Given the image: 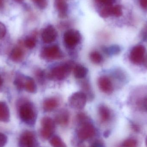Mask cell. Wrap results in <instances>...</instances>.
<instances>
[{
    "mask_svg": "<svg viewBox=\"0 0 147 147\" xmlns=\"http://www.w3.org/2000/svg\"><path fill=\"white\" fill-rule=\"evenodd\" d=\"M19 105V116L22 121L29 126L34 125L37 114L32 104L27 100H24Z\"/></svg>",
    "mask_w": 147,
    "mask_h": 147,
    "instance_id": "6da1fadb",
    "label": "cell"
},
{
    "mask_svg": "<svg viewBox=\"0 0 147 147\" xmlns=\"http://www.w3.org/2000/svg\"><path fill=\"white\" fill-rule=\"evenodd\" d=\"M73 67L71 62H68L53 68L48 73V78L55 80H62L67 78Z\"/></svg>",
    "mask_w": 147,
    "mask_h": 147,
    "instance_id": "7a4b0ae2",
    "label": "cell"
},
{
    "mask_svg": "<svg viewBox=\"0 0 147 147\" xmlns=\"http://www.w3.org/2000/svg\"><path fill=\"white\" fill-rule=\"evenodd\" d=\"M41 128L40 131V136L44 140L51 139L55 132L56 123L49 117H45L41 121Z\"/></svg>",
    "mask_w": 147,
    "mask_h": 147,
    "instance_id": "3957f363",
    "label": "cell"
},
{
    "mask_svg": "<svg viewBox=\"0 0 147 147\" xmlns=\"http://www.w3.org/2000/svg\"><path fill=\"white\" fill-rule=\"evenodd\" d=\"M80 126L77 131V135L81 140H86L94 136L96 129L89 119L79 123Z\"/></svg>",
    "mask_w": 147,
    "mask_h": 147,
    "instance_id": "277c9868",
    "label": "cell"
},
{
    "mask_svg": "<svg viewBox=\"0 0 147 147\" xmlns=\"http://www.w3.org/2000/svg\"><path fill=\"white\" fill-rule=\"evenodd\" d=\"M40 56L45 60H58L63 58L64 54L58 46L53 45L43 48Z\"/></svg>",
    "mask_w": 147,
    "mask_h": 147,
    "instance_id": "5b68a950",
    "label": "cell"
},
{
    "mask_svg": "<svg viewBox=\"0 0 147 147\" xmlns=\"http://www.w3.org/2000/svg\"><path fill=\"white\" fill-rule=\"evenodd\" d=\"M63 40L65 45L68 48H74L81 41V34L78 30L70 29L65 33Z\"/></svg>",
    "mask_w": 147,
    "mask_h": 147,
    "instance_id": "8992f818",
    "label": "cell"
},
{
    "mask_svg": "<svg viewBox=\"0 0 147 147\" xmlns=\"http://www.w3.org/2000/svg\"><path fill=\"white\" fill-rule=\"evenodd\" d=\"M87 99V96L83 92H77L70 97L69 104L73 109H81L85 106Z\"/></svg>",
    "mask_w": 147,
    "mask_h": 147,
    "instance_id": "52a82bcc",
    "label": "cell"
},
{
    "mask_svg": "<svg viewBox=\"0 0 147 147\" xmlns=\"http://www.w3.org/2000/svg\"><path fill=\"white\" fill-rule=\"evenodd\" d=\"M19 147H38V141L35 135L31 131H24L19 138Z\"/></svg>",
    "mask_w": 147,
    "mask_h": 147,
    "instance_id": "ba28073f",
    "label": "cell"
},
{
    "mask_svg": "<svg viewBox=\"0 0 147 147\" xmlns=\"http://www.w3.org/2000/svg\"><path fill=\"white\" fill-rule=\"evenodd\" d=\"M146 53V48L142 45H138L133 47L129 54V59L135 65H140L143 62Z\"/></svg>",
    "mask_w": 147,
    "mask_h": 147,
    "instance_id": "9c48e42d",
    "label": "cell"
},
{
    "mask_svg": "<svg viewBox=\"0 0 147 147\" xmlns=\"http://www.w3.org/2000/svg\"><path fill=\"white\" fill-rule=\"evenodd\" d=\"M57 32L53 26H48L44 28L41 33V38L43 42L46 44H51L56 40Z\"/></svg>",
    "mask_w": 147,
    "mask_h": 147,
    "instance_id": "30bf717a",
    "label": "cell"
},
{
    "mask_svg": "<svg viewBox=\"0 0 147 147\" xmlns=\"http://www.w3.org/2000/svg\"><path fill=\"white\" fill-rule=\"evenodd\" d=\"M98 85L100 90L105 94H111L114 90L112 82L107 76L99 77L98 80Z\"/></svg>",
    "mask_w": 147,
    "mask_h": 147,
    "instance_id": "8fae6325",
    "label": "cell"
},
{
    "mask_svg": "<svg viewBox=\"0 0 147 147\" xmlns=\"http://www.w3.org/2000/svg\"><path fill=\"white\" fill-rule=\"evenodd\" d=\"M59 104V100L56 97L47 98L43 102V109L46 112H50L57 108Z\"/></svg>",
    "mask_w": 147,
    "mask_h": 147,
    "instance_id": "7c38bea8",
    "label": "cell"
},
{
    "mask_svg": "<svg viewBox=\"0 0 147 147\" xmlns=\"http://www.w3.org/2000/svg\"><path fill=\"white\" fill-rule=\"evenodd\" d=\"M70 115L68 110L62 109L58 111L55 117V123L59 125L65 126L66 125L69 121Z\"/></svg>",
    "mask_w": 147,
    "mask_h": 147,
    "instance_id": "4fadbf2b",
    "label": "cell"
},
{
    "mask_svg": "<svg viewBox=\"0 0 147 147\" xmlns=\"http://www.w3.org/2000/svg\"><path fill=\"white\" fill-rule=\"evenodd\" d=\"M24 53L23 49L20 47H16L11 51L9 55L10 59L15 63L21 62L24 58Z\"/></svg>",
    "mask_w": 147,
    "mask_h": 147,
    "instance_id": "5bb4252c",
    "label": "cell"
},
{
    "mask_svg": "<svg viewBox=\"0 0 147 147\" xmlns=\"http://www.w3.org/2000/svg\"><path fill=\"white\" fill-rule=\"evenodd\" d=\"M98 113L102 122H107L110 120L111 112L110 109L106 105H100L98 107Z\"/></svg>",
    "mask_w": 147,
    "mask_h": 147,
    "instance_id": "9a60e30c",
    "label": "cell"
},
{
    "mask_svg": "<svg viewBox=\"0 0 147 147\" xmlns=\"http://www.w3.org/2000/svg\"><path fill=\"white\" fill-rule=\"evenodd\" d=\"M10 119V112L6 103L0 102V122L7 123Z\"/></svg>",
    "mask_w": 147,
    "mask_h": 147,
    "instance_id": "2e32d148",
    "label": "cell"
},
{
    "mask_svg": "<svg viewBox=\"0 0 147 147\" xmlns=\"http://www.w3.org/2000/svg\"><path fill=\"white\" fill-rule=\"evenodd\" d=\"M24 89L30 93H35L37 91V85L33 79L29 77H25Z\"/></svg>",
    "mask_w": 147,
    "mask_h": 147,
    "instance_id": "e0dca14e",
    "label": "cell"
},
{
    "mask_svg": "<svg viewBox=\"0 0 147 147\" xmlns=\"http://www.w3.org/2000/svg\"><path fill=\"white\" fill-rule=\"evenodd\" d=\"M56 7L60 18H65L67 16L68 6L66 1H57Z\"/></svg>",
    "mask_w": 147,
    "mask_h": 147,
    "instance_id": "ac0fdd59",
    "label": "cell"
},
{
    "mask_svg": "<svg viewBox=\"0 0 147 147\" xmlns=\"http://www.w3.org/2000/svg\"><path fill=\"white\" fill-rule=\"evenodd\" d=\"M74 75L77 79H82L86 77L88 73L86 67L81 65H77L74 68Z\"/></svg>",
    "mask_w": 147,
    "mask_h": 147,
    "instance_id": "d6986e66",
    "label": "cell"
},
{
    "mask_svg": "<svg viewBox=\"0 0 147 147\" xmlns=\"http://www.w3.org/2000/svg\"><path fill=\"white\" fill-rule=\"evenodd\" d=\"M81 87L84 91L83 92L86 94L87 98L91 100L94 98V94L90 83L86 80L83 81L81 84Z\"/></svg>",
    "mask_w": 147,
    "mask_h": 147,
    "instance_id": "ffe728a7",
    "label": "cell"
},
{
    "mask_svg": "<svg viewBox=\"0 0 147 147\" xmlns=\"http://www.w3.org/2000/svg\"><path fill=\"white\" fill-rule=\"evenodd\" d=\"M90 59L92 63L96 65L101 64L104 60L102 54L97 51H93L90 53Z\"/></svg>",
    "mask_w": 147,
    "mask_h": 147,
    "instance_id": "44dd1931",
    "label": "cell"
},
{
    "mask_svg": "<svg viewBox=\"0 0 147 147\" xmlns=\"http://www.w3.org/2000/svg\"><path fill=\"white\" fill-rule=\"evenodd\" d=\"M102 50L106 54L110 56L117 55L121 52L120 47L117 45H113L109 47H104Z\"/></svg>",
    "mask_w": 147,
    "mask_h": 147,
    "instance_id": "7402d4cb",
    "label": "cell"
},
{
    "mask_svg": "<svg viewBox=\"0 0 147 147\" xmlns=\"http://www.w3.org/2000/svg\"><path fill=\"white\" fill-rule=\"evenodd\" d=\"M50 143L53 147H67L62 139L57 136H53L50 139Z\"/></svg>",
    "mask_w": 147,
    "mask_h": 147,
    "instance_id": "603a6c76",
    "label": "cell"
},
{
    "mask_svg": "<svg viewBox=\"0 0 147 147\" xmlns=\"http://www.w3.org/2000/svg\"><path fill=\"white\" fill-rule=\"evenodd\" d=\"M36 43L37 39L36 37L34 35H33L27 37L23 42V45L26 48L31 49L36 46Z\"/></svg>",
    "mask_w": 147,
    "mask_h": 147,
    "instance_id": "cb8c5ba5",
    "label": "cell"
},
{
    "mask_svg": "<svg viewBox=\"0 0 147 147\" xmlns=\"http://www.w3.org/2000/svg\"><path fill=\"white\" fill-rule=\"evenodd\" d=\"M25 76L21 74H17L14 81V84L16 87L19 90L24 89V81Z\"/></svg>",
    "mask_w": 147,
    "mask_h": 147,
    "instance_id": "d4e9b609",
    "label": "cell"
},
{
    "mask_svg": "<svg viewBox=\"0 0 147 147\" xmlns=\"http://www.w3.org/2000/svg\"><path fill=\"white\" fill-rule=\"evenodd\" d=\"M136 105L141 110L147 111V96L139 99L136 102Z\"/></svg>",
    "mask_w": 147,
    "mask_h": 147,
    "instance_id": "484cf974",
    "label": "cell"
},
{
    "mask_svg": "<svg viewBox=\"0 0 147 147\" xmlns=\"http://www.w3.org/2000/svg\"><path fill=\"white\" fill-rule=\"evenodd\" d=\"M34 74L39 83L41 84H43L45 83V73L44 71L40 69H38L35 71Z\"/></svg>",
    "mask_w": 147,
    "mask_h": 147,
    "instance_id": "4316f807",
    "label": "cell"
},
{
    "mask_svg": "<svg viewBox=\"0 0 147 147\" xmlns=\"http://www.w3.org/2000/svg\"><path fill=\"white\" fill-rule=\"evenodd\" d=\"M122 14V10L121 6L119 5L112 7L111 6V15L116 17L121 16Z\"/></svg>",
    "mask_w": 147,
    "mask_h": 147,
    "instance_id": "83f0119b",
    "label": "cell"
},
{
    "mask_svg": "<svg viewBox=\"0 0 147 147\" xmlns=\"http://www.w3.org/2000/svg\"><path fill=\"white\" fill-rule=\"evenodd\" d=\"M111 6H106L102 9L99 13L100 16L102 18H106L111 15Z\"/></svg>",
    "mask_w": 147,
    "mask_h": 147,
    "instance_id": "f1b7e54d",
    "label": "cell"
},
{
    "mask_svg": "<svg viewBox=\"0 0 147 147\" xmlns=\"http://www.w3.org/2000/svg\"><path fill=\"white\" fill-rule=\"evenodd\" d=\"M137 141L134 139H129L123 142L122 144L123 147H137Z\"/></svg>",
    "mask_w": 147,
    "mask_h": 147,
    "instance_id": "f546056e",
    "label": "cell"
},
{
    "mask_svg": "<svg viewBox=\"0 0 147 147\" xmlns=\"http://www.w3.org/2000/svg\"><path fill=\"white\" fill-rule=\"evenodd\" d=\"M40 9H44L47 7V0H32Z\"/></svg>",
    "mask_w": 147,
    "mask_h": 147,
    "instance_id": "4dcf8cb0",
    "label": "cell"
},
{
    "mask_svg": "<svg viewBox=\"0 0 147 147\" xmlns=\"http://www.w3.org/2000/svg\"><path fill=\"white\" fill-rule=\"evenodd\" d=\"M7 137L4 134L0 133V147H3L7 144Z\"/></svg>",
    "mask_w": 147,
    "mask_h": 147,
    "instance_id": "1f68e13d",
    "label": "cell"
},
{
    "mask_svg": "<svg viewBox=\"0 0 147 147\" xmlns=\"http://www.w3.org/2000/svg\"><path fill=\"white\" fill-rule=\"evenodd\" d=\"M6 28L4 24L0 22V40L4 38L6 35Z\"/></svg>",
    "mask_w": 147,
    "mask_h": 147,
    "instance_id": "d6a6232c",
    "label": "cell"
},
{
    "mask_svg": "<svg viewBox=\"0 0 147 147\" xmlns=\"http://www.w3.org/2000/svg\"><path fill=\"white\" fill-rule=\"evenodd\" d=\"M97 2L106 6H111L115 1V0H96Z\"/></svg>",
    "mask_w": 147,
    "mask_h": 147,
    "instance_id": "836d02e7",
    "label": "cell"
},
{
    "mask_svg": "<svg viewBox=\"0 0 147 147\" xmlns=\"http://www.w3.org/2000/svg\"><path fill=\"white\" fill-rule=\"evenodd\" d=\"M91 147H105L104 144L100 141L95 142L92 144Z\"/></svg>",
    "mask_w": 147,
    "mask_h": 147,
    "instance_id": "e575fe53",
    "label": "cell"
},
{
    "mask_svg": "<svg viewBox=\"0 0 147 147\" xmlns=\"http://www.w3.org/2000/svg\"><path fill=\"white\" fill-rule=\"evenodd\" d=\"M141 7L145 9H147V0H139Z\"/></svg>",
    "mask_w": 147,
    "mask_h": 147,
    "instance_id": "d590c367",
    "label": "cell"
},
{
    "mask_svg": "<svg viewBox=\"0 0 147 147\" xmlns=\"http://www.w3.org/2000/svg\"><path fill=\"white\" fill-rule=\"evenodd\" d=\"M142 38L144 40H147V28H145L142 33Z\"/></svg>",
    "mask_w": 147,
    "mask_h": 147,
    "instance_id": "8d00e7d4",
    "label": "cell"
},
{
    "mask_svg": "<svg viewBox=\"0 0 147 147\" xmlns=\"http://www.w3.org/2000/svg\"><path fill=\"white\" fill-rule=\"evenodd\" d=\"M142 63H143L144 66L147 69V53L145 55V57H144V59H143Z\"/></svg>",
    "mask_w": 147,
    "mask_h": 147,
    "instance_id": "74e56055",
    "label": "cell"
},
{
    "mask_svg": "<svg viewBox=\"0 0 147 147\" xmlns=\"http://www.w3.org/2000/svg\"><path fill=\"white\" fill-rule=\"evenodd\" d=\"M110 134V132L109 130H107V131H105L104 133V136L105 138H107V137H109Z\"/></svg>",
    "mask_w": 147,
    "mask_h": 147,
    "instance_id": "f35d334b",
    "label": "cell"
},
{
    "mask_svg": "<svg viewBox=\"0 0 147 147\" xmlns=\"http://www.w3.org/2000/svg\"><path fill=\"white\" fill-rule=\"evenodd\" d=\"M4 0H0V9H2L4 6Z\"/></svg>",
    "mask_w": 147,
    "mask_h": 147,
    "instance_id": "ab89813d",
    "label": "cell"
},
{
    "mask_svg": "<svg viewBox=\"0 0 147 147\" xmlns=\"http://www.w3.org/2000/svg\"><path fill=\"white\" fill-rule=\"evenodd\" d=\"M3 83V81L2 78L1 76H0V88H1V86L2 85Z\"/></svg>",
    "mask_w": 147,
    "mask_h": 147,
    "instance_id": "60d3db41",
    "label": "cell"
},
{
    "mask_svg": "<svg viewBox=\"0 0 147 147\" xmlns=\"http://www.w3.org/2000/svg\"><path fill=\"white\" fill-rule=\"evenodd\" d=\"M17 3H21L23 1V0H14Z\"/></svg>",
    "mask_w": 147,
    "mask_h": 147,
    "instance_id": "b9f144b4",
    "label": "cell"
},
{
    "mask_svg": "<svg viewBox=\"0 0 147 147\" xmlns=\"http://www.w3.org/2000/svg\"><path fill=\"white\" fill-rule=\"evenodd\" d=\"M66 1V0H56V1Z\"/></svg>",
    "mask_w": 147,
    "mask_h": 147,
    "instance_id": "7bdbcfd3",
    "label": "cell"
},
{
    "mask_svg": "<svg viewBox=\"0 0 147 147\" xmlns=\"http://www.w3.org/2000/svg\"><path fill=\"white\" fill-rule=\"evenodd\" d=\"M146 145L147 146V137L146 138Z\"/></svg>",
    "mask_w": 147,
    "mask_h": 147,
    "instance_id": "ee69618b",
    "label": "cell"
}]
</instances>
